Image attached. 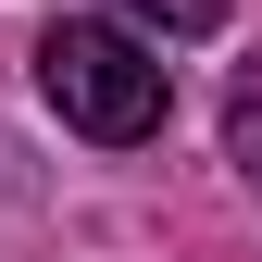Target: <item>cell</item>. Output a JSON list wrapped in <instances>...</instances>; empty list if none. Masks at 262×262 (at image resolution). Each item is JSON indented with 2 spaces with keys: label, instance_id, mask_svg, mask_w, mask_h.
I'll use <instances>...</instances> for the list:
<instances>
[{
  "label": "cell",
  "instance_id": "cell-3",
  "mask_svg": "<svg viewBox=\"0 0 262 262\" xmlns=\"http://www.w3.org/2000/svg\"><path fill=\"white\" fill-rule=\"evenodd\" d=\"M225 150L262 175V62H237V88H225Z\"/></svg>",
  "mask_w": 262,
  "mask_h": 262
},
{
  "label": "cell",
  "instance_id": "cell-2",
  "mask_svg": "<svg viewBox=\"0 0 262 262\" xmlns=\"http://www.w3.org/2000/svg\"><path fill=\"white\" fill-rule=\"evenodd\" d=\"M113 25H138V38H212L225 0H113Z\"/></svg>",
  "mask_w": 262,
  "mask_h": 262
},
{
  "label": "cell",
  "instance_id": "cell-1",
  "mask_svg": "<svg viewBox=\"0 0 262 262\" xmlns=\"http://www.w3.org/2000/svg\"><path fill=\"white\" fill-rule=\"evenodd\" d=\"M38 100L75 125V138L138 150V138H162V113H175V75H162V50L138 25H50L38 38Z\"/></svg>",
  "mask_w": 262,
  "mask_h": 262
}]
</instances>
